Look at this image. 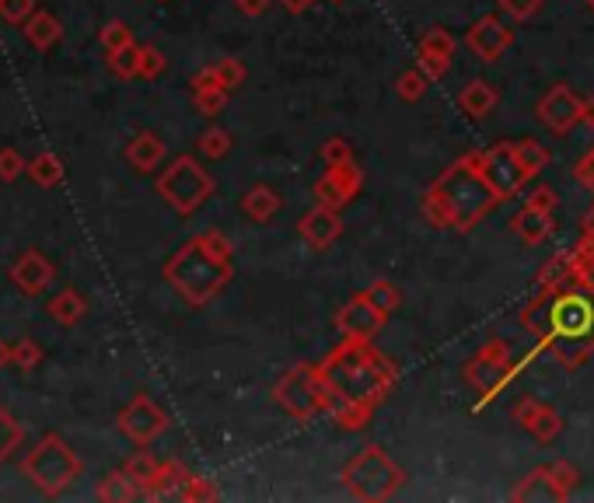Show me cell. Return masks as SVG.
<instances>
[{
  "label": "cell",
  "mask_w": 594,
  "mask_h": 503,
  "mask_svg": "<svg viewBox=\"0 0 594 503\" xmlns=\"http://www.w3.org/2000/svg\"><path fill=\"white\" fill-rule=\"evenodd\" d=\"M318 367V378L329 381L332 388L346 395V399L360 402V406H378L388 399L395 385V367L381 357L378 350H371V343H343L329 353Z\"/></svg>",
  "instance_id": "cell-1"
},
{
  "label": "cell",
  "mask_w": 594,
  "mask_h": 503,
  "mask_svg": "<svg viewBox=\"0 0 594 503\" xmlns=\"http://www.w3.org/2000/svg\"><path fill=\"white\" fill-rule=\"evenodd\" d=\"M546 301V346H553L556 360L563 367H577L594 350V294L570 283V290L560 294H542Z\"/></svg>",
  "instance_id": "cell-2"
},
{
  "label": "cell",
  "mask_w": 594,
  "mask_h": 503,
  "mask_svg": "<svg viewBox=\"0 0 594 503\" xmlns=\"http://www.w3.org/2000/svg\"><path fill=\"white\" fill-rule=\"evenodd\" d=\"M430 189L444 200L455 231H472L500 203V193L490 186V179L479 168V154L458 158Z\"/></svg>",
  "instance_id": "cell-3"
},
{
  "label": "cell",
  "mask_w": 594,
  "mask_h": 503,
  "mask_svg": "<svg viewBox=\"0 0 594 503\" xmlns=\"http://www.w3.org/2000/svg\"><path fill=\"white\" fill-rule=\"evenodd\" d=\"M231 259H221L217 252L207 249L203 238L186 242L172 259L165 262V280L179 290V297L193 308L210 304L224 287L231 283Z\"/></svg>",
  "instance_id": "cell-4"
},
{
  "label": "cell",
  "mask_w": 594,
  "mask_h": 503,
  "mask_svg": "<svg viewBox=\"0 0 594 503\" xmlns=\"http://www.w3.org/2000/svg\"><path fill=\"white\" fill-rule=\"evenodd\" d=\"M21 472H25V479L42 493V497L53 500V497H60V493L67 490L70 483H77V479H81L84 465H81V458L70 451V444L63 441V437L46 434L25 455Z\"/></svg>",
  "instance_id": "cell-5"
},
{
  "label": "cell",
  "mask_w": 594,
  "mask_h": 503,
  "mask_svg": "<svg viewBox=\"0 0 594 503\" xmlns=\"http://www.w3.org/2000/svg\"><path fill=\"white\" fill-rule=\"evenodd\" d=\"M343 486L350 490L353 500H367V503H378L395 497V490L402 486V469L385 455V448L371 444V448L357 451L350 462L343 465Z\"/></svg>",
  "instance_id": "cell-6"
},
{
  "label": "cell",
  "mask_w": 594,
  "mask_h": 503,
  "mask_svg": "<svg viewBox=\"0 0 594 503\" xmlns=\"http://www.w3.org/2000/svg\"><path fill=\"white\" fill-rule=\"evenodd\" d=\"M214 193H217L214 175H210L193 154H179V158L158 175V196L182 217H193Z\"/></svg>",
  "instance_id": "cell-7"
},
{
  "label": "cell",
  "mask_w": 594,
  "mask_h": 503,
  "mask_svg": "<svg viewBox=\"0 0 594 503\" xmlns=\"http://www.w3.org/2000/svg\"><path fill=\"white\" fill-rule=\"evenodd\" d=\"M277 402L287 416H294L297 423L311 420L322 409V392H318V367L297 364L284 378L277 381Z\"/></svg>",
  "instance_id": "cell-8"
},
{
  "label": "cell",
  "mask_w": 594,
  "mask_h": 503,
  "mask_svg": "<svg viewBox=\"0 0 594 503\" xmlns=\"http://www.w3.org/2000/svg\"><path fill=\"white\" fill-rule=\"evenodd\" d=\"M479 168H483V175L490 179V186L500 193V200L514 196L528 179H532V175L525 172V165H521L514 144H507V140L497 147H490V151H479Z\"/></svg>",
  "instance_id": "cell-9"
},
{
  "label": "cell",
  "mask_w": 594,
  "mask_h": 503,
  "mask_svg": "<svg viewBox=\"0 0 594 503\" xmlns=\"http://www.w3.org/2000/svg\"><path fill=\"white\" fill-rule=\"evenodd\" d=\"M385 322H388V315L374 308V304L367 301V294H353L336 315L339 336L350 339V343H371Z\"/></svg>",
  "instance_id": "cell-10"
},
{
  "label": "cell",
  "mask_w": 594,
  "mask_h": 503,
  "mask_svg": "<svg viewBox=\"0 0 594 503\" xmlns=\"http://www.w3.org/2000/svg\"><path fill=\"white\" fill-rule=\"evenodd\" d=\"M119 430H123L126 437H130L133 444H151L154 437H161L168 430V416L165 409L154 406L147 395H137V399L130 402V406L119 413Z\"/></svg>",
  "instance_id": "cell-11"
},
{
  "label": "cell",
  "mask_w": 594,
  "mask_h": 503,
  "mask_svg": "<svg viewBox=\"0 0 594 503\" xmlns=\"http://www.w3.org/2000/svg\"><path fill=\"white\" fill-rule=\"evenodd\" d=\"M581 105H584V98H577L570 84H553L539 102V119L556 137H563V133H570L574 126H581Z\"/></svg>",
  "instance_id": "cell-12"
},
{
  "label": "cell",
  "mask_w": 594,
  "mask_h": 503,
  "mask_svg": "<svg viewBox=\"0 0 594 503\" xmlns=\"http://www.w3.org/2000/svg\"><path fill=\"white\" fill-rule=\"evenodd\" d=\"M360 186H364V172L357 168V161H346V165H332V168H325V175L318 179L315 200L322 203V207L343 210L346 203H350L353 196L360 193Z\"/></svg>",
  "instance_id": "cell-13"
},
{
  "label": "cell",
  "mask_w": 594,
  "mask_h": 503,
  "mask_svg": "<svg viewBox=\"0 0 594 503\" xmlns=\"http://www.w3.org/2000/svg\"><path fill=\"white\" fill-rule=\"evenodd\" d=\"M465 46L472 49V53L479 56V60H486V63H493V60H500V56L507 53V49L514 46V32L504 25L500 18H479L476 25L465 32Z\"/></svg>",
  "instance_id": "cell-14"
},
{
  "label": "cell",
  "mask_w": 594,
  "mask_h": 503,
  "mask_svg": "<svg viewBox=\"0 0 594 503\" xmlns=\"http://www.w3.org/2000/svg\"><path fill=\"white\" fill-rule=\"evenodd\" d=\"M451 60H455V39H451L448 28L434 25L420 39V70L430 81H441L451 70Z\"/></svg>",
  "instance_id": "cell-15"
},
{
  "label": "cell",
  "mask_w": 594,
  "mask_h": 503,
  "mask_svg": "<svg viewBox=\"0 0 594 503\" xmlns=\"http://www.w3.org/2000/svg\"><path fill=\"white\" fill-rule=\"evenodd\" d=\"M297 231H301V238L311 249H329V245H336L339 235H343V221H339V210L315 203V207L301 217Z\"/></svg>",
  "instance_id": "cell-16"
},
{
  "label": "cell",
  "mask_w": 594,
  "mask_h": 503,
  "mask_svg": "<svg viewBox=\"0 0 594 503\" xmlns=\"http://www.w3.org/2000/svg\"><path fill=\"white\" fill-rule=\"evenodd\" d=\"M11 283H14V287H18L25 297H39L42 290H46L49 283H53V262H49L42 252L28 249V252L21 255V259L11 266Z\"/></svg>",
  "instance_id": "cell-17"
},
{
  "label": "cell",
  "mask_w": 594,
  "mask_h": 503,
  "mask_svg": "<svg viewBox=\"0 0 594 503\" xmlns=\"http://www.w3.org/2000/svg\"><path fill=\"white\" fill-rule=\"evenodd\" d=\"M514 420L521 423V430H525V434H532L535 441H542V444L556 441V437H560V430H563L560 413H556V409H549L546 402H535V399L518 402V409H514Z\"/></svg>",
  "instance_id": "cell-18"
},
{
  "label": "cell",
  "mask_w": 594,
  "mask_h": 503,
  "mask_svg": "<svg viewBox=\"0 0 594 503\" xmlns=\"http://www.w3.org/2000/svg\"><path fill=\"white\" fill-rule=\"evenodd\" d=\"M504 367H507V346L504 343H490L469 364V381H472V385H479V388H486V392H493V388L504 381V374H507Z\"/></svg>",
  "instance_id": "cell-19"
},
{
  "label": "cell",
  "mask_w": 594,
  "mask_h": 503,
  "mask_svg": "<svg viewBox=\"0 0 594 503\" xmlns=\"http://www.w3.org/2000/svg\"><path fill=\"white\" fill-rule=\"evenodd\" d=\"M570 490L556 479L553 465H542V469H535L532 476H525V483L514 490V500L525 503V500H567Z\"/></svg>",
  "instance_id": "cell-20"
},
{
  "label": "cell",
  "mask_w": 594,
  "mask_h": 503,
  "mask_svg": "<svg viewBox=\"0 0 594 503\" xmlns=\"http://www.w3.org/2000/svg\"><path fill=\"white\" fill-rule=\"evenodd\" d=\"M126 161H130L137 172H154V168L165 161V144H161V137L151 130L137 133V137L126 144Z\"/></svg>",
  "instance_id": "cell-21"
},
{
  "label": "cell",
  "mask_w": 594,
  "mask_h": 503,
  "mask_svg": "<svg viewBox=\"0 0 594 503\" xmlns=\"http://www.w3.org/2000/svg\"><path fill=\"white\" fill-rule=\"evenodd\" d=\"M511 228H514V235H518L521 242H528V245H539V242H546V238L553 235L556 221H553V214H546V210L521 207L518 214H514Z\"/></svg>",
  "instance_id": "cell-22"
},
{
  "label": "cell",
  "mask_w": 594,
  "mask_h": 503,
  "mask_svg": "<svg viewBox=\"0 0 594 503\" xmlns=\"http://www.w3.org/2000/svg\"><path fill=\"white\" fill-rule=\"evenodd\" d=\"M280 193L273 186H252L249 193L242 196V214L249 217V221H256V224H270L273 217L280 214Z\"/></svg>",
  "instance_id": "cell-23"
},
{
  "label": "cell",
  "mask_w": 594,
  "mask_h": 503,
  "mask_svg": "<svg viewBox=\"0 0 594 503\" xmlns=\"http://www.w3.org/2000/svg\"><path fill=\"white\" fill-rule=\"evenodd\" d=\"M21 32H25V39L32 42L35 49H42V53H46V49H53L56 42L63 39V25L56 21V14L39 11V7H35L32 18L21 25Z\"/></svg>",
  "instance_id": "cell-24"
},
{
  "label": "cell",
  "mask_w": 594,
  "mask_h": 503,
  "mask_svg": "<svg viewBox=\"0 0 594 503\" xmlns=\"http://www.w3.org/2000/svg\"><path fill=\"white\" fill-rule=\"evenodd\" d=\"M458 105L469 119H486L497 109V91H493L490 81H469L458 95Z\"/></svg>",
  "instance_id": "cell-25"
},
{
  "label": "cell",
  "mask_w": 594,
  "mask_h": 503,
  "mask_svg": "<svg viewBox=\"0 0 594 503\" xmlns=\"http://www.w3.org/2000/svg\"><path fill=\"white\" fill-rule=\"evenodd\" d=\"M189 472L182 469L179 462H161L158 476H154L151 490H147L144 500H165V497H179V490L186 486Z\"/></svg>",
  "instance_id": "cell-26"
},
{
  "label": "cell",
  "mask_w": 594,
  "mask_h": 503,
  "mask_svg": "<svg viewBox=\"0 0 594 503\" xmlns=\"http://www.w3.org/2000/svg\"><path fill=\"white\" fill-rule=\"evenodd\" d=\"M49 315L56 318L60 325H77L84 315H88V301H84L77 290H60V294L49 301Z\"/></svg>",
  "instance_id": "cell-27"
},
{
  "label": "cell",
  "mask_w": 594,
  "mask_h": 503,
  "mask_svg": "<svg viewBox=\"0 0 594 503\" xmlns=\"http://www.w3.org/2000/svg\"><path fill=\"white\" fill-rule=\"evenodd\" d=\"M95 497L105 500V503H126V500L144 497V493H140V486L133 483V479L126 476V472H112V476H105L102 483H98Z\"/></svg>",
  "instance_id": "cell-28"
},
{
  "label": "cell",
  "mask_w": 594,
  "mask_h": 503,
  "mask_svg": "<svg viewBox=\"0 0 594 503\" xmlns=\"http://www.w3.org/2000/svg\"><path fill=\"white\" fill-rule=\"evenodd\" d=\"M28 175H32L35 186L53 189V186H60V179H63V165H60V158H56L53 151H42V154H35V158L28 161Z\"/></svg>",
  "instance_id": "cell-29"
},
{
  "label": "cell",
  "mask_w": 594,
  "mask_h": 503,
  "mask_svg": "<svg viewBox=\"0 0 594 503\" xmlns=\"http://www.w3.org/2000/svg\"><path fill=\"white\" fill-rule=\"evenodd\" d=\"M158 469H161V462H154L147 451H140V455H133L130 462L123 465V472L133 479V483L140 486V493L147 497V490H151V483H154V476H158Z\"/></svg>",
  "instance_id": "cell-30"
},
{
  "label": "cell",
  "mask_w": 594,
  "mask_h": 503,
  "mask_svg": "<svg viewBox=\"0 0 594 503\" xmlns=\"http://www.w3.org/2000/svg\"><path fill=\"white\" fill-rule=\"evenodd\" d=\"M427 88H430V77L423 74L420 67L406 70V74H399V81H395V95H399L402 102H423Z\"/></svg>",
  "instance_id": "cell-31"
},
{
  "label": "cell",
  "mask_w": 594,
  "mask_h": 503,
  "mask_svg": "<svg viewBox=\"0 0 594 503\" xmlns=\"http://www.w3.org/2000/svg\"><path fill=\"white\" fill-rule=\"evenodd\" d=\"M514 151H518L521 165H525V172L532 175V179L549 165V158H553V154H549L546 147L539 144V140H514Z\"/></svg>",
  "instance_id": "cell-32"
},
{
  "label": "cell",
  "mask_w": 594,
  "mask_h": 503,
  "mask_svg": "<svg viewBox=\"0 0 594 503\" xmlns=\"http://www.w3.org/2000/svg\"><path fill=\"white\" fill-rule=\"evenodd\" d=\"M231 133L228 130H221V126H210V130H203V137H200V154L203 158H210V161H221V158H228L231 154Z\"/></svg>",
  "instance_id": "cell-33"
},
{
  "label": "cell",
  "mask_w": 594,
  "mask_h": 503,
  "mask_svg": "<svg viewBox=\"0 0 594 503\" xmlns=\"http://www.w3.org/2000/svg\"><path fill=\"white\" fill-rule=\"evenodd\" d=\"M364 294H367V301H371L378 311H385V315H395L402 304V294L395 290V283H388V280H374Z\"/></svg>",
  "instance_id": "cell-34"
},
{
  "label": "cell",
  "mask_w": 594,
  "mask_h": 503,
  "mask_svg": "<svg viewBox=\"0 0 594 503\" xmlns=\"http://www.w3.org/2000/svg\"><path fill=\"white\" fill-rule=\"evenodd\" d=\"M109 70L116 77H123V81L140 77V46H137V42H133V46L116 49V53H109Z\"/></svg>",
  "instance_id": "cell-35"
},
{
  "label": "cell",
  "mask_w": 594,
  "mask_h": 503,
  "mask_svg": "<svg viewBox=\"0 0 594 503\" xmlns=\"http://www.w3.org/2000/svg\"><path fill=\"white\" fill-rule=\"evenodd\" d=\"M21 437H25V430H21L18 420H14V416L7 413L4 406H0V465L11 458V451H18Z\"/></svg>",
  "instance_id": "cell-36"
},
{
  "label": "cell",
  "mask_w": 594,
  "mask_h": 503,
  "mask_svg": "<svg viewBox=\"0 0 594 503\" xmlns=\"http://www.w3.org/2000/svg\"><path fill=\"white\" fill-rule=\"evenodd\" d=\"M98 42H102L105 53H116V49H123V46H133V32L126 21H109V25L98 32Z\"/></svg>",
  "instance_id": "cell-37"
},
{
  "label": "cell",
  "mask_w": 594,
  "mask_h": 503,
  "mask_svg": "<svg viewBox=\"0 0 594 503\" xmlns=\"http://www.w3.org/2000/svg\"><path fill=\"white\" fill-rule=\"evenodd\" d=\"M420 210H423V217H427L430 228H441V231H448V228H451V214H448V207H444V200L434 193V189H427V196H423Z\"/></svg>",
  "instance_id": "cell-38"
},
{
  "label": "cell",
  "mask_w": 594,
  "mask_h": 503,
  "mask_svg": "<svg viewBox=\"0 0 594 503\" xmlns=\"http://www.w3.org/2000/svg\"><path fill=\"white\" fill-rule=\"evenodd\" d=\"M228 95H231L228 88H210V91H196V95H193V105H196V112H200V116L214 119L217 112H221L224 105H228Z\"/></svg>",
  "instance_id": "cell-39"
},
{
  "label": "cell",
  "mask_w": 594,
  "mask_h": 503,
  "mask_svg": "<svg viewBox=\"0 0 594 503\" xmlns=\"http://www.w3.org/2000/svg\"><path fill=\"white\" fill-rule=\"evenodd\" d=\"M11 364L21 367V371H35V367L42 364V350L35 339H18V343L11 346Z\"/></svg>",
  "instance_id": "cell-40"
},
{
  "label": "cell",
  "mask_w": 594,
  "mask_h": 503,
  "mask_svg": "<svg viewBox=\"0 0 594 503\" xmlns=\"http://www.w3.org/2000/svg\"><path fill=\"white\" fill-rule=\"evenodd\" d=\"M21 172H28V161L14 147H0V182H18Z\"/></svg>",
  "instance_id": "cell-41"
},
{
  "label": "cell",
  "mask_w": 594,
  "mask_h": 503,
  "mask_svg": "<svg viewBox=\"0 0 594 503\" xmlns=\"http://www.w3.org/2000/svg\"><path fill=\"white\" fill-rule=\"evenodd\" d=\"M214 70H217V77H221V84L228 91H235L238 84L245 81V67H242V60H235V56H224V60H217Z\"/></svg>",
  "instance_id": "cell-42"
},
{
  "label": "cell",
  "mask_w": 594,
  "mask_h": 503,
  "mask_svg": "<svg viewBox=\"0 0 594 503\" xmlns=\"http://www.w3.org/2000/svg\"><path fill=\"white\" fill-rule=\"evenodd\" d=\"M35 11V0H0V18L7 25H25Z\"/></svg>",
  "instance_id": "cell-43"
},
{
  "label": "cell",
  "mask_w": 594,
  "mask_h": 503,
  "mask_svg": "<svg viewBox=\"0 0 594 503\" xmlns=\"http://www.w3.org/2000/svg\"><path fill=\"white\" fill-rule=\"evenodd\" d=\"M322 161H325V168L346 165V161H353V147L346 144L343 137H329V140L322 144Z\"/></svg>",
  "instance_id": "cell-44"
},
{
  "label": "cell",
  "mask_w": 594,
  "mask_h": 503,
  "mask_svg": "<svg viewBox=\"0 0 594 503\" xmlns=\"http://www.w3.org/2000/svg\"><path fill=\"white\" fill-rule=\"evenodd\" d=\"M179 500H189V503L193 500H217V490L203 476H193V472H189L186 486L179 490Z\"/></svg>",
  "instance_id": "cell-45"
},
{
  "label": "cell",
  "mask_w": 594,
  "mask_h": 503,
  "mask_svg": "<svg viewBox=\"0 0 594 503\" xmlns=\"http://www.w3.org/2000/svg\"><path fill=\"white\" fill-rule=\"evenodd\" d=\"M165 70V53L158 46H140V77L154 81Z\"/></svg>",
  "instance_id": "cell-46"
},
{
  "label": "cell",
  "mask_w": 594,
  "mask_h": 503,
  "mask_svg": "<svg viewBox=\"0 0 594 503\" xmlns=\"http://www.w3.org/2000/svg\"><path fill=\"white\" fill-rule=\"evenodd\" d=\"M542 4H546V0H500V7H504L514 21H532L535 14L542 11Z\"/></svg>",
  "instance_id": "cell-47"
},
{
  "label": "cell",
  "mask_w": 594,
  "mask_h": 503,
  "mask_svg": "<svg viewBox=\"0 0 594 503\" xmlns=\"http://www.w3.org/2000/svg\"><path fill=\"white\" fill-rule=\"evenodd\" d=\"M525 207H535V210H546V214H553V210H556V193L549 186H535L532 193H528Z\"/></svg>",
  "instance_id": "cell-48"
},
{
  "label": "cell",
  "mask_w": 594,
  "mask_h": 503,
  "mask_svg": "<svg viewBox=\"0 0 594 503\" xmlns=\"http://www.w3.org/2000/svg\"><path fill=\"white\" fill-rule=\"evenodd\" d=\"M210 88H224L221 77H217V70L214 67L196 70V74H193V95H196V91H210Z\"/></svg>",
  "instance_id": "cell-49"
},
{
  "label": "cell",
  "mask_w": 594,
  "mask_h": 503,
  "mask_svg": "<svg viewBox=\"0 0 594 503\" xmlns=\"http://www.w3.org/2000/svg\"><path fill=\"white\" fill-rule=\"evenodd\" d=\"M235 11L242 18H263L270 11V0H235Z\"/></svg>",
  "instance_id": "cell-50"
},
{
  "label": "cell",
  "mask_w": 594,
  "mask_h": 503,
  "mask_svg": "<svg viewBox=\"0 0 594 503\" xmlns=\"http://www.w3.org/2000/svg\"><path fill=\"white\" fill-rule=\"evenodd\" d=\"M577 179H581L584 186H591V189H594V151L588 154V158L581 161V165H577Z\"/></svg>",
  "instance_id": "cell-51"
},
{
  "label": "cell",
  "mask_w": 594,
  "mask_h": 503,
  "mask_svg": "<svg viewBox=\"0 0 594 503\" xmlns=\"http://www.w3.org/2000/svg\"><path fill=\"white\" fill-rule=\"evenodd\" d=\"M311 4H315V0H280V7H284V11H291V14H304Z\"/></svg>",
  "instance_id": "cell-52"
},
{
  "label": "cell",
  "mask_w": 594,
  "mask_h": 503,
  "mask_svg": "<svg viewBox=\"0 0 594 503\" xmlns=\"http://www.w3.org/2000/svg\"><path fill=\"white\" fill-rule=\"evenodd\" d=\"M581 126L594 130V98H584V105H581Z\"/></svg>",
  "instance_id": "cell-53"
},
{
  "label": "cell",
  "mask_w": 594,
  "mask_h": 503,
  "mask_svg": "<svg viewBox=\"0 0 594 503\" xmlns=\"http://www.w3.org/2000/svg\"><path fill=\"white\" fill-rule=\"evenodd\" d=\"M584 238H588V242H594V207H591L588 221H584Z\"/></svg>",
  "instance_id": "cell-54"
},
{
  "label": "cell",
  "mask_w": 594,
  "mask_h": 503,
  "mask_svg": "<svg viewBox=\"0 0 594 503\" xmlns=\"http://www.w3.org/2000/svg\"><path fill=\"white\" fill-rule=\"evenodd\" d=\"M4 364H11V346L0 339V367H4Z\"/></svg>",
  "instance_id": "cell-55"
},
{
  "label": "cell",
  "mask_w": 594,
  "mask_h": 503,
  "mask_svg": "<svg viewBox=\"0 0 594 503\" xmlns=\"http://www.w3.org/2000/svg\"><path fill=\"white\" fill-rule=\"evenodd\" d=\"M332 4H343V0H332Z\"/></svg>",
  "instance_id": "cell-56"
},
{
  "label": "cell",
  "mask_w": 594,
  "mask_h": 503,
  "mask_svg": "<svg viewBox=\"0 0 594 503\" xmlns=\"http://www.w3.org/2000/svg\"><path fill=\"white\" fill-rule=\"evenodd\" d=\"M588 4H591V7H594V0H588Z\"/></svg>",
  "instance_id": "cell-57"
},
{
  "label": "cell",
  "mask_w": 594,
  "mask_h": 503,
  "mask_svg": "<svg viewBox=\"0 0 594 503\" xmlns=\"http://www.w3.org/2000/svg\"><path fill=\"white\" fill-rule=\"evenodd\" d=\"M158 4H161V0H158Z\"/></svg>",
  "instance_id": "cell-58"
}]
</instances>
